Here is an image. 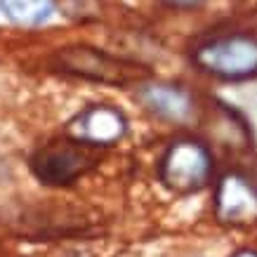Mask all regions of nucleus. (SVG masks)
I'll list each match as a JSON object with an SVG mask.
<instances>
[{
    "label": "nucleus",
    "mask_w": 257,
    "mask_h": 257,
    "mask_svg": "<svg viewBox=\"0 0 257 257\" xmlns=\"http://www.w3.org/2000/svg\"><path fill=\"white\" fill-rule=\"evenodd\" d=\"M194 64L222 80L257 78V36L226 33L205 40L194 50Z\"/></svg>",
    "instance_id": "nucleus-1"
},
{
    "label": "nucleus",
    "mask_w": 257,
    "mask_h": 257,
    "mask_svg": "<svg viewBox=\"0 0 257 257\" xmlns=\"http://www.w3.org/2000/svg\"><path fill=\"white\" fill-rule=\"evenodd\" d=\"M55 64L62 73L94 80V83H109V85H125L149 76V71L142 69L140 64L125 62L87 45L62 47L55 55Z\"/></svg>",
    "instance_id": "nucleus-4"
},
{
    "label": "nucleus",
    "mask_w": 257,
    "mask_h": 257,
    "mask_svg": "<svg viewBox=\"0 0 257 257\" xmlns=\"http://www.w3.org/2000/svg\"><path fill=\"white\" fill-rule=\"evenodd\" d=\"M97 147L73 140H57L40 147L29 161L33 177L45 187H71L99 163Z\"/></svg>",
    "instance_id": "nucleus-3"
},
{
    "label": "nucleus",
    "mask_w": 257,
    "mask_h": 257,
    "mask_svg": "<svg viewBox=\"0 0 257 257\" xmlns=\"http://www.w3.org/2000/svg\"><path fill=\"white\" fill-rule=\"evenodd\" d=\"M212 177V154L194 137H179L165 149L158 163V179L172 194L187 196L208 187Z\"/></svg>",
    "instance_id": "nucleus-2"
},
{
    "label": "nucleus",
    "mask_w": 257,
    "mask_h": 257,
    "mask_svg": "<svg viewBox=\"0 0 257 257\" xmlns=\"http://www.w3.org/2000/svg\"><path fill=\"white\" fill-rule=\"evenodd\" d=\"M52 0H0V12L19 26H38L52 15Z\"/></svg>",
    "instance_id": "nucleus-8"
},
{
    "label": "nucleus",
    "mask_w": 257,
    "mask_h": 257,
    "mask_svg": "<svg viewBox=\"0 0 257 257\" xmlns=\"http://www.w3.org/2000/svg\"><path fill=\"white\" fill-rule=\"evenodd\" d=\"M140 101L154 116L170 120V123H184L194 116V99L191 94L172 83H147L140 87Z\"/></svg>",
    "instance_id": "nucleus-7"
},
{
    "label": "nucleus",
    "mask_w": 257,
    "mask_h": 257,
    "mask_svg": "<svg viewBox=\"0 0 257 257\" xmlns=\"http://www.w3.org/2000/svg\"><path fill=\"white\" fill-rule=\"evenodd\" d=\"M163 3H168V5H172V8H198L201 3H205V0H163Z\"/></svg>",
    "instance_id": "nucleus-9"
},
{
    "label": "nucleus",
    "mask_w": 257,
    "mask_h": 257,
    "mask_svg": "<svg viewBox=\"0 0 257 257\" xmlns=\"http://www.w3.org/2000/svg\"><path fill=\"white\" fill-rule=\"evenodd\" d=\"M215 217L229 226L257 222V187L245 175L226 172L219 177L215 189Z\"/></svg>",
    "instance_id": "nucleus-5"
},
{
    "label": "nucleus",
    "mask_w": 257,
    "mask_h": 257,
    "mask_svg": "<svg viewBox=\"0 0 257 257\" xmlns=\"http://www.w3.org/2000/svg\"><path fill=\"white\" fill-rule=\"evenodd\" d=\"M66 133L73 140L90 144V147H111L125 137L127 120L118 109L106 104H92L73 116L66 125Z\"/></svg>",
    "instance_id": "nucleus-6"
},
{
    "label": "nucleus",
    "mask_w": 257,
    "mask_h": 257,
    "mask_svg": "<svg viewBox=\"0 0 257 257\" xmlns=\"http://www.w3.org/2000/svg\"><path fill=\"white\" fill-rule=\"evenodd\" d=\"M231 257H257L255 250H238V252H234Z\"/></svg>",
    "instance_id": "nucleus-10"
}]
</instances>
